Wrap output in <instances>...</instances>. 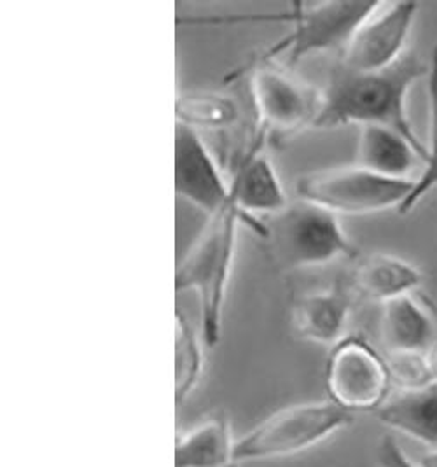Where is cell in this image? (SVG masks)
Instances as JSON below:
<instances>
[{"mask_svg":"<svg viewBox=\"0 0 437 467\" xmlns=\"http://www.w3.org/2000/svg\"><path fill=\"white\" fill-rule=\"evenodd\" d=\"M250 93L265 140H286L315 128L322 109V88L307 83L287 65L261 58L250 72Z\"/></svg>","mask_w":437,"mask_h":467,"instance_id":"cell-5","label":"cell"},{"mask_svg":"<svg viewBox=\"0 0 437 467\" xmlns=\"http://www.w3.org/2000/svg\"><path fill=\"white\" fill-rule=\"evenodd\" d=\"M418 5L415 2H378L341 53V64L357 72H378L406 53Z\"/></svg>","mask_w":437,"mask_h":467,"instance_id":"cell-9","label":"cell"},{"mask_svg":"<svg viewBox=\"0 0 437 467\" xmlns=\"http://www.w3.org/2000/svg\"><path fill=\"white\" fill-rule=\"evenodd\" d=\"M392 385L389 362L362 338H345L329 356L326 387L329 401L354 415L387 403Z\"/></svg>","mask_w":437,"mask_h":467,"instance_id":"cell-8","label":"cell"},{"mask_svg":"<svg viewBox=\"0 0 437 467\" xmlns=\"http://www.w3.org/2000/svg\"><path fill=\"white\" fill-rule=\"evenodd\" d=\"M421 282L423 275L417 266L387 253L368 255L355 272L357 291L381 305L396 297L413 295Z\"/></svg>","mask_w":437,"mask_h":467,"instance_id":"cell-17","label":"cell"},{"mask_svg":"<svg viewBox=\"0 0 437 467\" xmlns=\"http://www.w3.org/2000/svg\"><path fill=\"white\" fill-rule=\"evenodd\" d=\"M265 146V137L257 133L231 177V198L247 226L257 219L280 213L291 202Z\"/></svg>","mask_w":437,"mask_h":467,"instance_id":"cell-11","label":"cell"},{"mask_svg":"<svg viewBox=\"0 0 437 467\" xmlns=\"http://www.w3.org/2000/svg\"><path fill=\"white\" fill-rule=\"evenodd\" d=\"M352 422L354 415L333 401L292 404L236 440L234 462L244 464L303 453Z\"/></svg>","mask_w":437,"mask_h":467,"instance_id":"cell-4","label":"cell"},{"mask_svg":"<svg viewBox=\"0 0 437 467\" xmlns=\"http://www.w3.org/2000/svg\"><path fill=\"white\" fill-rule=\"evenodd\" d=\"M375 417L399 434L434 450L437 448V380L420 389L402 390L397 398L376 410Z\"/></svg>","mask_w":437,"mask_h":467,"instance_id":"cell-15","label":"cell"},{"mask_svg":"<svg viewBox=\"0 0 437 467\" xmlns=\"http://www.w3.org/2000/svg\"><path fill=\"white\" fill-rule=\"evenodd\" d=\"M429 76V65L417 55H404L397 64L378 72H357L343 65L322 88V109L313 130L385 127L406 137L427 161V146L408 116L410 89Z\"/></svg>","mask_w":437,"mask_h":467,"instance_id":"cell-1","label":"cell"},{"mask_svg":"<svg viewBox=\"0 0 437 467\" xmlns=\"http://www.w3.org/2000/svg\"><path fill=\"white\" fill-rule=\"evenodd\" d=\"M352 314V297L339 287L305 293L292 306V326L301 340L336 347L345 340Z\"/></svg>","mask_w":437,"mask_h":467,"instance_id":"cell-12","label":"cell"},{"mask_svg":"<svg viewBox=\"0 0 437 467\" xmlns=\"http://www.w3.org/2000/svg\"><path fill=\"white\" fill-rule=\"evenodd\" d=\"M355 167L394 181H415L413 171L425 158L406 137L385 127L359 128Z\"/></svg>","mask_w":437,"mask_h":467,"instance_id":"cell-13","label":"cell"},{"mask_svg":"<svg viewBox=\"0 0 437 467\" xmlns=\"http://www.w3.org/2000/svg\"><path fill=\"white\" fill-rule=\"evenodd\" d=\"M427 359H429V366H431L432 377H434V380H437V345L436 347H432V350L427 354Z\"/></svg>","mask_w":437,"mask_h":467,"instance_id":"cell-24","label":"cell"},{"mask_svg":"<svg viewBox=\"0 0 437 467\" xmlns=\"http://www.w3.org/2000/svg\"><path fill=\"white\" fill-rule=\"evenodd\" d=\"M378 2H320L296 4L292 7L291 30L265 55L266 58L284 57V65L301 62L307 57L326 51H345L357 28Z\"/></svg>","mask_w":437,"mask_h":467,"instance_id":"cell-7","label":"cell"},{"mask_svg":"<svg viewBox=\"0 0 437 467\" xmlns=\"http://www.w3.org/2000/svg\"><path fill=\"white\" fill-rule=\"evenodd\" d=\"M233 429L224 413L194 425L175 443V467H228L234 462Z\"/></svg>","mask_w":437,"mask_h":467,"instance_id":"cell-16","label":"cell"},{"mask_svg":"<svg viewBox=\"0 0 437 467\" xmlns=\"http://www.w3.org/2000/svg\"><path fill=\"white\" fill-rule=\"evenodd\" d=\"M175 192L207 215L231 203V181L219 167L202 133L175 125Z\"/></svg>","mask_w":437,"mask_h":467,"instance_id":"cell-10","label":"cell"},{"mask_svg":"<svg viewBox=\"0 0 437 467\" xmlns=\"http://www.w3.org/2000/svg\"><path fill=\"white\" fill-rule=\"evenodd\" d=\"M380 333L389 356L429 354L436 338V324L413 295L383 303Z\"/></svg>","mask_w":437,"mask_h":467,"instance_id":"cell-14","label":"cell"},{"mask_svg":"<svg viewBox=\"0 0 437 467\" xmlns=\"http://www.w3.org/2000/svg\"><path fill=\"white\" fill-rule=\"evenodd\" d=\"M389 369L392 382H397L402 390H413L436 382L429 366L427 354H392L389 356Z\"/></svg>","mask_w":437,"mask_h":467,"instance_id":"cell-21","label":"cell"},{"mask_svg":"<svg viewBox=\"0 0 437 467\" xmlns=\"http://www.w3.org/2000/svg\"><path fill=\"white\" fill-rule=\"evenodd\" d=\"M378 461L381 467H418L417 462H413L402 446L397 443L392 436H385L380 446H378Z\"/></svg>","mask_w":437,"mask_h":467,"instance_id":"cell-22","label":"cell"},{"mask_svg":"<svg viewBox=\"0 0 437 467\" xmlns=\"http://www.w3.org/2000/svg\"><path fill=\"white\" fill-rule=\"evenodd\" d=\"M429 104H431V144L427 161L415 181V188L399 213H411L418 203L437 188V46L429 65Z\"/></svg>","mask_w":437,"mask_h":467,"instance_id":"cell-20","label":"cell"},{"mask_svg":"<svg viewBox=\"0 0 437 467\" xmlns=\"http://www.w3.org/2000/svg\"><path fill=\"white\" fill-rule=\"evenodd\" d=\"M415 181L380 177L360 167L312 171L297 179L296 196L336 215H366L402 209Z\"/></svg>","mask_w":437,"mask_h":467,"instance_id":"cell-6","label":"cell"},{"mask_svg":"<svg viewBox=\"0 0 437 467\" xmlns=\"http://www.w3.org/2000/svg\"><path fill=\"white\" fill-rule=\"evenodd\" d=\"M418 467H437V448H434L432 451L425 453L423 457H420V461L417 462Z\"/></svg>","mask_w":437,"mask_h":467,"instance_id":"cell-23","label":"cell"},{"mask_svg":"<svg viewBox=\"0 0 437 467\" xmlns=\"http://www.w3.org/2000/svg\"><path fill=\"white\" fill-rule=\"evenodd\" d=\"M177 123L202 130H226L240 118V107L234 99L219 91H186L175 104Z\"/></svg>","mask_w":437,"mask_h":467,"instance_id":"cell-18","label":"cell"},{"mask_svg":"<svg viewBox=\"0 0 437 467\" xmlns=\"http://www.w3.org/2000/svg\"><path fill=\"white\" fill-rule=\"evenodd\" d=\"M203 337L196 333L188 317L177 312L175 335V404L181 406L192 394L205 369Z\"/></svg>","mask_w":437,"mask_h":467,"instance_id":"cell-19","label":"cell"},{"mask_svg":"<svg viewBox=\"0 0 437 467\" xmlns=\"http://www.w3.org/2000/svg\"><path fill=\"white\" fill-rule=\"evenodd\" d=\"M240 224H245V219L231 200L226 209L210 215L203 232L175 272V291H194L198 295L202 308V337L210 348L219 345L223 337L224 308Z\"/></svg>","mask_w":437,"mask_h":467,"instance_id":"cell-2","label":"cell"},{"mask_svg":"<svg viewBox=\"0 0 437 467\" xmlns=\"http://www.w3.org/2000/svg\"><path fill=\"white\" fill-rule=\"evenodd\" d=\"M228 467H240V464H231V466Z\"/></svg>","mask_w":437,"mask_h":467,"instance_id":"cell-25","label":"cell"},{"mask_svg":"<svg viewBox=\"0 0 437 467\" xmlns=\"http://www.w3.org/2000/svg\"><path fill=\"white\" fill-rule=\"evenodd\" d=\"M252 230L266 240L275 265L287 272L318 268L357 254L339 215L297 196L280 213L257 219Z\"/></svg>","mask_w":437,"mask_h":467,"instance_id":"cell-3","label":"cell"}]
</instances>
